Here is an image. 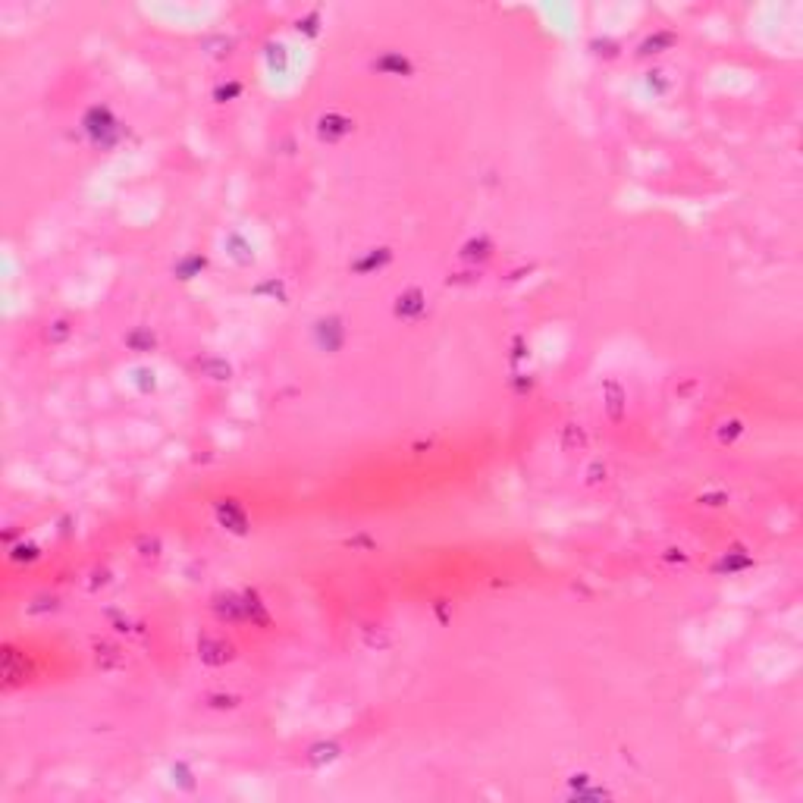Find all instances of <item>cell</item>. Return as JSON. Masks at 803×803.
Wrapping results in <instances>:
<instances>
[{"label": "cell", "mask_w": 803, "mask_h": 803, "mask_svg": "<svg viewBox=\"0 0 803 803\" xmlns=\"http://www.w3.org/2000/svg\"><path fill=\"white\" fill-rule=\"evenodd\" d=\"M82 126H85V132H88V139L95 141V145H101V148H107V139L104 135L114 129V132H120V123L114 120V114H110L107 107H91L88 114H85V120H82Z\"/></svg>", "instance_id": "obj_1"}, {"label": "cell", "mask_w": 803, "mask_h": 803, "mask_svg": "<svg viewBox=\"0 0 803 803\" xmlns=\"http://www.w3.org/2000/svg\"><path fill=\"white\" fill-rule=\"evenodd\" d=\"M217 518H220V524L226 527V531L248 533V515L235 499H220V502H217Z\"/></svg>", "instance_id": "obj_2"}, {"label": "cell", "mask_w": 803, "mask_h": 803, "mask_svg": "<svg viewBox=\"0 0 803 803\" xmlns=\"http://www.w3.org/2000/svg\"><path fill=\"white\" fill-rule=\"evenodd\" d=\"M352 129H354L352 120H345V116H339V114H327V116H320V126H317V132H320L323 141H339L342 135H348Z\"/></svg>", "instance_id": "obj_3"}, {"label": "cell", "mask_w": 803, "mask_h": 803, "mask_svg": "<svg viewBox=\"0 0 803 803\" xmlns=\"http://www.w3.org/2000/svg\"><path fill=\"white\" fill-rule=\"evenodd\" d=\"M333 333H336V336H345V327H342L339 317H329V320H320V323H317L314 336H317V345H320L323 352H336V348L342 345L339 339H333Z\"/></svg>", "instance_id": "obj_4"}, {"label": "cell", "mask_w": 803, "mask_h": 803, "mask_svg": "<svg viewBox=\"0 0 803 803\" xmlns=\"http://www.w3.org/2000/svg\"><path fill=\"white\" fill-rule=\"evenodd\" d=\"M198 656H201L208 665H223V662H229V659H233V646L223 644V640L204 637L201 644H198Z\"/></svg>", "instance_id": "obj_5"}, {"label": "cell", "mask_w": 803, "mask_h": 803, "mask_svg": "<svg viewBox=\"0 0 803 803\" xmlns=\"http://www.w3.org/2000/svg\"><path fill=\"white\" fill-rule=\"evenodd\" d=\"M396 314L405 317V320H414V317L424 314V292L421 289H408L396 298Z\"/></svg>", "instance_id": "obj_6"}, {"label": "cell", "mask_w": 803, "mask_h": 803, "mask_svg": "<svg viewBox=\"0 0 803 803\" xmlns=\"http://www.w3.org/2000/svg\"><path fill=\"white\" fill-rule=\"evenodd\" d=\"M606 408H609V418L612 421H621V414H625V389H621L615 380H606Z\"/></svg>", "instance_id": "obj_7"}, {"label": "cell", "mask_w": 803, "mask_h": 803, "mask_svg": "<svg viewBox=\"0 0 803 803\" xmlns=\"http://www.w3.org/2000/svg\"><path fill=\"white\" fill-rule=\"evenodd\" d=\"M242 609H245V618L258 621V625H270V615H267L264 602L258 600V593H251V590H248V593L242 596Z\"/></svg>", "instance_id": "obj_8"}, {"label": "cell", "mask_w": 803, "mask_h": 803, "mask_svg": "<svg viewBox=\"0 0 803 803\" xmlns=\"http://www.w3.org/2000/svg\"><path fill=\"white\" fill-rule=\"evenodd\" d=\"M490 251H493V245H490L487 239H477V242H468L465 245V251H462V258L465 260H477V258H490Z\"/></svg>", "instance_id": "obj_9"}, {"label": "cell", "mask_w": 803, "mask_h": 803, "mask_svg": "<svg viewBox=\"0 0 803 803\" xmlns=\"http://www.w3.org/2000/svg\"><path fill=\"white\" fill-rule=\"evenodd\" d=\"M126 342L135 348V352H151V348H154V333H148V329H135V333L126 336Z\"/></svg>", "instance_id": "obj_10"}, {"label": "cell", "mask_w": 803, "mask_h": 803, "mask_svg": "<svg viewBox=\"0 0 803 803\" xmlns=\"http://www.w3.org/2000/svg\"><path fill=\"white\" fill-rule=\"evenodd\" d=\"M226 245H235V248H239V251H233V260H235V264H251V260H254V254L248 251V245L242 242V235L233 233V235L226 239Z\"/></svg>", "instance_id": "obj_11"}, {"label": "cell", "mask_w": 803, "mask_h": 803, "mask_svg": "<svg viewBox=\"0 0 803 803\" xmlns=\"http://www.w3.org/2000/svg\"><path fill=\"white\" fill-rule=\"evenodd\" d=\"M198 270H204V258H201V254H192V258H185L182 264L176 267V273H179L182 279H192Z\"/></svg>", "instance_id": "obj_12"}, {"label": "cell", "mask_w": 803, "mask_h": 803, "mask_svg": "<svg viewBox=\"0 0 803 803\" xmlns=\"http://www.w3.org/2000/svg\"><path fill=\"white\" fill-rule=\"evenodd\" d=\"M386 260H389V248H377V254H367V260H358V264H354V270L367 273V270H373V267L386 264Z\"/></svg>", "instance_id": "obj_13"}, {"label": "cell", "mask_w": 803, "mask_h": 803, "mask_svg": "<svg viewBox=\"0 0 803 803\" xmlns=\"http://www.w3.org/2000/svg\"><path fill=\"white\" fill-rule=\"evenodd\" d=\"M373 66H380V70L389 66V70H396V72H412V63H408L405 57H396V54H392V57H383L380 63H373Z\"/></svg>", "instance_id": "obj_14"}, {"label": "cell", "mask_w": 803, "mask_h": 803, "mask_svg": "<svg viewBox=\"0 0 803 803\" xmlns=\"http://www.w3.org/2000/svg\"><path fill=\"white\" fill-rule=\"evenodd\" d=\"M66 336H70V323H66V320H57L51 329H47V339H51V342H63Z\"/></svg>", "instance_id": "obj_15"}]
</instances>
